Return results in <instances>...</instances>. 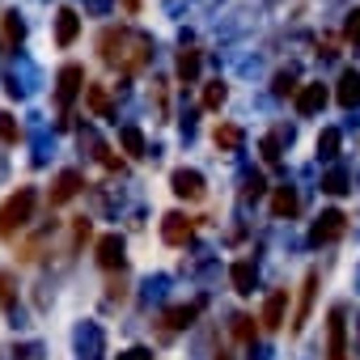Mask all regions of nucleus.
Segmentation results:
<instances>
[{
    "instance_id": "c85d7f7f",
    "label": "nucleus",
    "mask_w": 360,
    "mask_h": 360,
    "mask_svg": "<svg viewBox=\"0 0 360 360\" xmlns=\"http://www.w3.org/2000/svg\"><path fill=\"white\" fill-rule=\"evenodd\" d=\"M233 335H238L242 343H250V339H255V318H233Z\"/></svg>"
},
{
    "instance_id": "b1692460",
    "label": "nucleus",
    "mask_w": 360,
    "mask_h": 360,
    "mask_svg": "<svg viewBox=\"0 0 360 360\" xmlns=\"http://www.w3.org/2000/svg\"><path fill=\"white\" fill-rule=\"evenodd\" d=\"M5 39H9L13 47H18V43L26 39V22H22L18 13H5Z\"/></svg>"
},
{
    "instance_id": "72a5a7b5",
    "label": "nucleus",
    "mask_w": 360,
    "mask_h": 360,
    "mask_svg": "<svg viewBox=\"0 0 360 360\" xmlns=\"http://www.w3.org/2000/svg\"><path fill=\"white\" fill-rule=\"evenodd\" d=\"M217 360H233V356H225V352H221V356H217Z\"/></svg>"
},
{
    "instance_id": "aec40b11",
    "label": "nucleus",
    "mask_w": 360,
    "mask_h": 360,
    "mask_svg": "<svg viewBox=\"0 0 360 360\" xmlns=\"http://www.w3.org/2000/svg\"><path fill=\"white\" fill-rule=\"evenodd\" d=\"M217 148H242V127H233V123H221L217 127Z\"/></svg>"
},
{
    "instance_id": "39448f33",
    "label": "nucleus",
    "mask_w": 360,
    "mask_h": 360,
    "mask_svg": "<svg viewBox=\"0 0 360 360\" xmlns=\"http://www.w3.org/2000/svg\"><path fill=\"white\" fill-rule=\"evenodd\" d=\"M343 229H347V217L330 208V212H322V217L314 221L309 242H314V246H330V242H339V238H343Z\"/></svg>"
},
{
    "instance_id": "5701e85b",
    "label": "nucleus",
    "mask_w": 360,
    "mask_h": 360,
    "mask_svg": "<svg viewBox=\"0 0 360 360\" xmlns=\"http://www.w3.org/2000/svg\"><path fill=\"white\" fill-rule=\"evenodd\" d=\"M195 72H200V51H183V56H178V77L191 85V81H195Z\"/></svg>"
},
{
    "instance_id": "f257e3e1",
    "label": "nucleus",
    "mask_w": 360,
    "mask_h": 360,
    "mask_svg": "<svg viewBox=\"0 0 360 360\" xmlns=\"http://www.w3.org/2000/svg\"><path fill=\"white\" fill-rule=\"evenodd\" d=\"M102 60L115 64L119 72H140V68L153 60V39H148L144 30H131V26L106 30V34H102Z\"/></svg>"
},
{
    "instance_id": "0eeeda50",
    "label": "nucleus",
    "mask_w": 360,
    "mask_h": 360,
    "mask_svg": "<svg viewBox=\"0 0 360 360\" xmlns=\"http://www.w3.org/2000/svg\"><path fill=\"white\" fill-rule=\"evenodd\" d=\"M191 233H195V225H191L183 212H169V217L161 221V238H165V246H187Z\"/></svg>"
},
{
    "instance_id": "9d476101",
    "label": "nucleus",
    "mask_w": 360,
    "mask_h": 360,
    "mask_svg": "<svg viewBox=\"0 0 360 360\" xmlns=\"http://www.w3.org/2000/svg\"><path fill=\"white\" fill-rule=\"evenodd\" d=\"M98 263H102L106 271L123 267V238H119V233H106V238L98 242Z\"/></svg>"
},
{
    "instance_id": "4be33fe9",
    "label": "nucleus",
    "mask_w": 360,
    "mask_h": 360,
    "mask_svg": "<svg viewBox=\"0 0 360 360\" xmlns=\"http://www.w3.org/2000/svg\"><path fill=\"white\" fill-rule=\"evenodd\" d=\"M271 212H276V217H292V212H297V191L280 187V191H276V200H271Z\"/></svg>"
},
{
    "instance_id": "f3484780",
    "label": "nucleus",
    "mask_w": 360,
    "mask_h": 360,
    "mask_svg": "<svg viewBox=\"0 0 360 360\" xmlns=\"http://www.w3.org/2000/svg\"><path fill=\"white\" fill-rule=\"evenodd\" d=\"M322 191H330V195H343V191H352V169H330L326 178H322Z\"/></svg>"
},
{
    "instance_id": "bb28decb",
    "label": "nucleus",
    "mask_w": 360,
    "mask_h": 360,
    "mask_svg": "<svg viewBox=\"0 0 360 360\" xmlns=\"http://www.w3.org/2000/svg\"><path fill=\"white\" fill-rule=\"evenodd\" d=\"M271 89H276L280 98H284V94H292V89H297V72H292V68H284V72H276V85H271Z\"/></svg>"
},
{
    "instance_id": "423d86ee",
    "label": "nucleus",
    "mask_w": 360,
    "mask_h": 360,
    "mask_svg": "<svg viewBox=\"0 0 360 360\" xmlns=\"http://www.w3.org/2000/svg\"><path fill=\"white\" fill-rule=\"evenodd\" d=\"M169 187L178 200H200L204 195V174L200 169H174L169 174Z\"/></svg>"
},
{
    "instance_id": "393cba45",
    "label": "nucleus",
    "mask_w": 360,
    "mask_h": 360,
    "mask_svg": "<svg viewBox=\"0 0 360 360\" xmlns=\"http://www.w3.org/2000/svg\"><path fill=\"white\" fill-rule=\"evenodd\" d=\"M0 140H5V144H18L22 140V127H18L13 115H0Z\"/></svg>"
},
{
    "instance_id": "473e14b6",
    "label": "nucleus",
    "mask_w": 360,
    "mask_h": 360,
    "mask_svg": "<svg viewBox=\"0 0 360 360\" xmlns=\"http://www.w3.org/2000/svg\"><path fill=\"white\" fill-rule=\"evenodd\" d=\"M106 5H110V0H89V9H98V13H102Z\"/></svg>"
},
{
    "instance_id": "ddd939ff",
    "label": "nucleus",
    "mask_w": 360,
    "mask_h": 360,
    "mask_svg": "<svg viewBox=\"0 0 360 360\" xmlns=\"http://www.w3.org/2000/svg\"><path fill=\"white\" fill-rule=\"evenodd\" d=\"M314 288H318V271H309V276H305V284H301V305H297V314H292V330H301V326L309 322V309H314Z\"/></svg>"
},
{
    "instance_id": "2f4dec72",
    "label": "nucleus",
    "mask_w": 360,
    "mask_h": 360,
    "mask_svg": "<svg viewBox=\"0 0 360 360\" xmlns=\"http://www.w3.org/2000/svg\"><path fill=\"white\" fill-rule=\"evenodd\" d=\"M119 360H153V352L148 347H127V352H119Z\"/></svg>"
},
{
    "instance_id": "7ed1b4c3",
    "label": "nucleus",
    "mask_w": 360,
    "mask_h": 360,
    "mask_svg": "<svg viewBox=\"0 0 360 360\" xmlns=\"http://www.w3.org/2000/svg\"><path fill=\"white\" fill-rule=\"evenodd\" d=\"M326 360H347V314H343V305H335L326 318Z\"/></svg>"
},
{
    "instance_id": "6e6552de",
    "label": "nucleus",
    "mask_w": 360,
    "mask_h": 360,
    "mask_svg": "<svg viewBox=\"0 0 360 360\" xmlns=\"http://www.w3.org/2000/svg\"><path fill=\"white\" fill-rule=\"evenodd\" d=\"M81 174L77 169H64L60 178H56V187H51V208H60V204H68V200H77L81 195Z\"/></svg>"
},
{
    "instance_id": "cd10ccee",
    "label": "nucleus",
    "mask_w": 360,
    "mask_h": 360,
    "mask_svg": "<svg viewBox=\"0 0 360 360\" xmlns=\"http://www.w3.org/2000/svg\"><path fill=\"white\" fill-rule=\"evenodd\" d=\"M343 39L360 47V9H352V13H347V26H343Z\"/></svg>"
},
{
    "instance_id": "f03ea898",
    "label": "nucleus",
    "mask_w": 360,
    "mask_h": 360,
    "mask_svg": "<svg viewBox=\"0 0 360 360\" xmlns=\"http://www.w3.org/2000/svg\"><path fill=\"white\" fill-rule=\"evenodd\" d=\"M34 204H39L34 187H18L5 204H0V238H13L18 229H26L30 217H34Z\"/></svg>"
},
{
    "instance_id": "dca6fc26",
    "label": "nucleus",
    "mask_w": 360,
    "mask_h": 360,
    "mask_svg": "<svg viewBox=\"0 0 360 360\" xmlns=\"http://www.w3.org/2000/svg\"><path fill=\"white\" fill-rule=\"evenodd\" d=\"M85 98H89V110H94L98 119H110V115H115V106H110V98H106L102 85H85Z\"/></svg>"
},
{
    "instance_id": "6ab92c4d",
    "label": "nucleus",
    "mask_w": 360,
    "mask_h": 360,
    "mask_svg": "<svg viewBox=\"0 0 360 360\" xmlns=\"http://www.w3.org/2000/svg\"><path fill=\"white\" fill-rule=\"evenodd\" d=\"M318 157H322V161H335V157H339V127H326V131L318 136Z\"/></svg>"
},
{
    "instance_id": "4468645a",
    "label": "nucleus",
    "mask_w": 360,
    "mask_h": 360,
    "mask_svg": "<svg viewBox=\"0 0 360 360\" xmlns=\"http://www.w3.org/2000/svg\"><path fill=\"white\" fill-rule=\"evenodd\" d=\"M229 280H233V288L246 297V292H255V280H259V271H255V263H250V259H238V263L229 267Z\"/></svg>"
},
{
    "instance_id": "9b49d317",
    "label": "nucleus",
    "mask_w": 360,
    "mask_h": 360,
    "mask_svg": "<svg viewBox=\"0 0 360 360\" xmlns=\"http://www.w3.org/2000/svg\"><path fill=\"white\" fill-rule=\"evenodd\" d=\"M335 98H339V106H347V110H356V106H360V72H356V68H347V72L339 77Z\"/></svg>"
},
{
    "instance_id": "f8f14e48",
    "label": "nucleus",
    "mask_w": 360,
    "mask_h": 360,
    "mask_svg": "<svg viewBox=\"0 0 360 360\" xmlns=\"http://www.w3.org/2000/svg\"><path fill=\"white\" fill-rule=\"evenodd\" d=\"M322 106H326V85H322V81H314V85H305V89L297 94V110H301V115H318Z\"/></svg>"
},
{
    "instance_id": "c756f323",
    "label": "nucleus",
    "mask_w": 360,
    "mask_h": 360,
    "mask_svg": "<svg viewBox=\"0 0 360 360\" xmlns=\"http://www.w3.org/2000/svg\"><path fill=\"white\" fill-rule=\"evenodd\" d=\"M0 305L13 309V280H9V271H0Z\"/></svg>"
},
{
    "instance_id": "1a4fd4ad",
    "label": "nucleus",
    "mask_w": 360,
    "mask_h": 360,
    "mask_svg": "<svg viewBox=\"0 0 360 360\" xmlns=\"http://www.w3.org/2000/svg\"><path fill=\"white\" fill-rule=\"evenodd\" d=\"M77 34H81V18H77V9H60V18H56V43H60V47H72Z\"/></svg>"
},
{
    "instance_id": "7c9ffc66",
    "label": "nucleus",
    "mask_w": 360,
    "mask_h": 360,
    "mask_svg": "<svg viewBox=\"0 0 360 360\" xmlns=\"http://www.w3.org/2000/svg\"><path fill=\"white\" fill-rule=\"evenodd\" d=\"M263 157H267V161H280V136H267V140H263Z\"/></svg>"
},
{
    "instance_id": "20e7f679",
    "label": "nucleus",
    "mask_w": 360,
    "mask_h": 360,
    "mask_svg": "<svg viewBox=\"0 0 360 360\" xmlns=\"http://www.w3.org/2000/svg\"><path fill=\"white\" fill-rule=\"evenodd\" d=\"M81 81H85V68H81V64H64V68H60V77H56V106H60V110L72 106V98L81 94Z\"/></svg>"
},
{
    "instance_id": "a211bd4d",
    "label": "nucleus",
    "mask_w": 360,
    "mask_h": 360,
    "mask_svg": "<svg viewBox=\"0 0 360 360\" xmlns=\"http://www.w3.org/2000/svg\"><path fill=\"white\" fill-rule=\"evenodd\" d=\"M195 314H200V305H178V309L165 314V326H169V330H183V326L195 322Z\"/></svg>"
},
{
    "instance_id": "a878e982",
    "label": "nucleus",
    "mask_w": 360,
    "mask_h": 360,
    "mask_svg": "<svg viewBox=\"0 0 360 360\" xmlns=\"http://www.w3.org/2000/svg\"><path fill=\"white\" fill-rule=\"evenodd\" d=\"M225 94H229V89H225L221 81H212V85L204 89V106H208V110H221V102H225Z\"/></svg>"
},
{
    "instance_id": "412c9836",
    "label": "nucleus",
    "mask_w": 360,
    "mask_h": 360,
    "mask_svg": "<svg viewBox=\"0 0 360 360\" xmlns=\"http://www.w3.org/2000/svg\"><path fill=\"white\" fill-rule=\"evenodd\" d=\"M119 144H123L131 157H144V136H140V127H119Z\"/></svg>"
},
{
    "instance_id": "2eb2a0df",
    "label": "nucleus",
    "mask_w": 360,
    "mask_h": 360,
    "mask_svg": "<svg viewBox=\"0 0 360 360\" xmlns=\"http://www.w3.org/2000/svg\"><path fill=\"white\" fill-rule=\"evenodd\" d=\"M284 309H288V288H276L271 297H267V305H263V326H280L284 322Z\"/></svg>"
}]
</instances>
